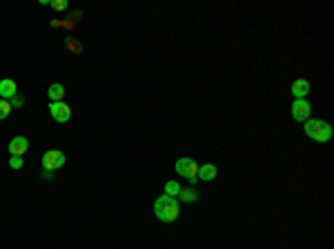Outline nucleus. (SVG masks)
<instances>
[{
  "instance_id": "1",
  "label": "nucleus",
  "mask_w": 334,
  "mask_h": 249,
  "mask_svg": "<svg viewBox=\"0 0 334 249\" xmlns=\"http://www.w3.org/2000/svg\"><path fill=\"white\" fill-rule=\"evenodd\" d=\"M154 216H156L161 223H174L181 216V207H178V198H172L167 193L158 196L154 200Z\"/></svg>"
},
{
  "instance_id": "2",
  "label": "nucleus",
  "mask_w": 334,
  "mask_h": 249,
  "mask_svg": "<svg viewBox=\"0 0 334 249\" xmlns=\"http://www.w3.org/2000/svg\"><path fill=\"white\" fill-rule=\"evenodd\" d=\"M303 131L308 138H312L314 142H328L332 138V124L326 121H314V118H308L303 123Z\"/></svg>"
},
{
  "instance_id": "3",
  "label": "nucleus",
  "mask_w": 334,
  "mask_h": 249,
  "mask_svg": "<svg viewBox=\"0 0 334 249\" xmlns=\"http://www.w3.org/2000/svg\"><path fill=\"white\" fill-rule=\"evenodd\" d=\"M174 169H176L178 176L187 178L192 185L199 181V165H196L194 158H187V156H185V158H178L176 163H174Z\"/></svg>"
},
{
  "instance_id": "4",
  "label": "nucleus",
  "mask_w": 334,
  "mask_h": 249,
  "mask_svg": "<svg viewBox=\"0 0 334 249\" xmlns=\"http://www.w3.org/2000/svg\"><path fill=\"white\" fill-rule=\"evenodd\" d=\"M65 154H63L61 149H49L43 154V158H40V163H43V169H49V172H56V169H61L63 165H65Z\"/></svg>"
},
{
  "instance_id": "5",
  "label": "nucleus",
  "mask_w": 334,
  "mask_h": 249,
  "mask_svg": "<svg viewBox=\"0 0 334 249\" xmlns=\"http://www.w3.org/2000/svg\"><path fill=\"white\" fill-rule=\"evenodd\" d=\"M49 116L56 123L65 124L71 121V107L67 103H49Z\"/></svg>"
},
{
  "instance_id": "6",
  "label": "nucleus",
  "mask_w": 334,
  "mask_h": 249,
  "mask_svg": "<svg viewBox=\"0 0 334 249\" xmlns=\"http://www.w3.org/2000/svg\"><path fill=\"white\" fill-rule=\"evenodd\" d=\"M290 112H292V118H294L296 123H305L310 118V114H312V105H310L305 98H299V100L292 103Z\"/></svg>"
},
{
  "instance_id": "7",
  "label": "nucleus",
  "mask_w": 334,
  "mask_h": 249,
  "mask_svg": "<svg viewBox=\"0 0 334 249\" xmlns=\"http://www.w3.org/2000/svg\"><path fill=\"white\" fill-rule=\"evenodd\" d=\"M27 149H29V140H27L25 136H16L9 140V154L11 156H20L22 158V154H25Z\"/></svg>"
},
{
  "instance_id": "8",
  "label": "nucleus",
  "mask_w": 334,
  "mask_h": 249,
  "mask_svg": "<svg viewBox=\"0 0 334 249\" xmlns=\"http://www.w3.org/2000/svg\"><path fill=\"white\" fill-rule=\"evenodd\" d=\"M13 96H18L16 80H11V78H2V80H0V98L11 100Z\"/></svg>"
},
{
  "instance_id": "9",
  "label": "nucleus",
  "mask_w": 334,
  "mask_h": 249,
  "mask_svg": "<svg viewBox=\"0 0 334 249\" xmlns=\"http://www.w3.org/2000/svg\"><path fill=\"white\" fill-rule=\"evenodd\" d=\"M290 91H292V96H294V100L305 98V96L310 94V82H308V80H303V78H299V80L292 82Z\"/></svg>"
},
{
  "instance_id": "10",
  "label": "nucleus",
  "mask_w": 334,
  "mask_h": 249,
  "mask_svg": "<svg viewBox=\"0 0 334 249\" xmlns=\"http://www.w3.org/2000/svg\"><path fill=\"white\" fill-rule=\"evenodd\" d=\"M47 96H49V100H52V103H65L67 89L61 85V82H54V85H49Z\"/></svg>"
},
{
  "instance_id": "11",
  "label": "nucleus",
  "mask_w": 334,
  "mask_h": 249,
  "mask_svg": "<svg viewBox=\"0 0 334 249\" xmlns=\"http://www.w3.org/2000/svg\"><path fill=\"white\" fill-rule=\"evenodd\" d=\"M218 174L216 165L212 163H205V165H199V181H214Z\"/></svg>"
},
{
  "instance_id": "12",
  "label": "nucleus",
  "mask_w": 334,
  "mask_h": 249,
  "mask_svg": "<svg viewBox=\"0 0 334 249\" xmlns=\"http://www.w3.org/2000/svg\"><path fill=\"white\" fill-rule=\"evenodd\" d=\"M199 198H200V193H199V189H194V187L181 189V193H178V200H183V202H196Z\"/></svg>"
},
{
  "instance_id": "13",
  "label": "nucleus",
  "mask_w": 334,
  "mask_h": 249,
  "mask_svg": "<svg viewBox=\"0 0 334 249\" xmlns=\"http://www.w3.org/2000/svg\"><path fill=\"white\" fill-rule=\"evenodd\" d=\"M181 185H178V183L176 181H167L165 183V193H167V196H172V198H176L178 196V193H181Z\"/></svg>"
},
{
  "instance_id": "14",
  "label": "nucleus",
  "mask_w": 334,
  "mask_h": 249,
  "mask_svg": "<svg viewBox=\"0 0 334 249\" xmlns=\"http://www.w3.org/2000/svg\"><path fill=\"white\" fill-rule=\"evenodd\" d=\"M11 103H9V100H4V98H0V121H4V118L9 116V114H11Z\"/></svg>"
},
{
  "instance_id": "15",
  "label": "nucleus",
  "mask_w": 334,
  "mask_h": 249,
  "mask_svg": "<svg viewBox=\"0 0 334 249\" xmlns=\"http://www.w3.org/2000/svg\"><path fill=\"white\" fill-rule=\"evenodd\" d=\"M49 4H52V7L56 9V11H65V9L69 7V2H67V0H52Z\"/></svg>"
},
{
  "instance_id": "16",
  "label": "nucleus",
  "mask_w": 334,
  "mask_h": 249,
  "mask_svg": "<svg viewBox=\"0 0 334 249\" xmlns=\"http://www.w3.org/2000/svg\"><path fill=\"white\" fill-rule=\"evenodd\" d=\"M67 49H71V52H83V47H80V43H76L74 38H67Z\"/></svg>"
},
{
  "instance_id": "17",
  "label": "nucleus",
  "mask_w": 334,
  "mask_h": 249,
  "mask_svg": "<svg viewBox=\"0 0 334 249\" xmlns=\"http://www.w3.org/2000/svg\"><path fill=\"white\" fill-rule=\"evenodd\" d=\"M9 167H11V169H20L22 167V158H20V156H11V158H9Z\"/></svg>"
},
{
  "instance_id": "18",
  "label": "nucleus",
  "mask_w": 334,
  "mask_h": 249,
  "mask_svg": "<svg viewBox=\"0 0 334 249\" xmlns=\"http://www.w3.org/2000/svg\"><path fill=\"white\" fill-rule=\"evenodd\" d=\"M9 103H11V107L16 109V107H22V105H25V96H13L11 100H9Z\"/></svg>"
},
{
  "instance_id": "19",
  "label": "nucleus",
  "mask_w": 334,
  "mask_h": 249,
  "mask_svg": "<svg viewBox=\"0 0 334 249\" xmlns=\"http://www.w3.org/2000/svg\"><path fill=\"white\" fill-rule=\"evenodd\" d=\"M43 178H45V181H52V178H54V172H49V169H43Z\"/></svg>"
}]
</instances>
